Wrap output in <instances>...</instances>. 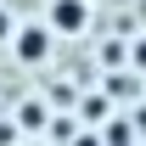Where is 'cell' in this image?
I'll return each instance as SVG.
<instances>
[{
	"label": "cell",
	"instance_id": "cell-1",
	"mask_svg": "<svg viewBox=\"0 0 146 146\" xmlns=\"http://www.w3.org/2000/svg\"><path fill=\"white\" fill-rule=\"evenodd\" d=\"M45 28H51V34H84V28H90V0H51Z\"/></svg>",
	"mask_w": 146,
	"mask_h": 146
},
{
	"label": "cell",
	"instance_id": "cell-2",
	"mask_svg": "<svg viewBox=\"0 0 146 146\" xmlns=\"http://www.w3.org/2000/svg\"><path fill=\"white\" fill-rule=\"evenodd\" d=\"M11 56H17L23 68H39V62L51 56V28H45V23H28V28H17V39H11Z\"/></svg>",
	"mask_w": 146,
	"mask_h": 146
},
{
	"label": "cell",
	"instance_id": "cell-3",
	"mask_svg": "<svg viewBox=\"0 0 146 146\" xmlns=\"http://www.w3.org/2000/svg\"><path fill=\"white\" fill-rule=\"evenodd\" d=\"M107 146H135V129L118 118V124H107Z\"/></svg>",
	"mask_w": 146,
	"mask_h": 146
},
{
	"label": "cell",
	"instance_id": "cell-4",
	"mask_svg": "<svg viewBox=\"0 0 146 146\" xmlns=\"http://www.w3.org/2000/svg\"><path fill=\"white\" fill-rule=\"evenodd\" d=\"M135 62H141V68H146V39H141V45H135Z\"/></svg>",
	"mask_w": 146,
	"mask_h": 146
}]
</instances>
